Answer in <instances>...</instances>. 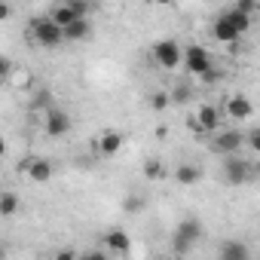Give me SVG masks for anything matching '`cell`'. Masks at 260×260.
Wrapping results in <instances>:
<instances>
[{
	"mask_svg": "<svg viewBox=\"0 0 260 260\" xmlns=\"http://www.w3.org/2000/svg\"><path fill=\"white\" fill-rule=\"evenodd\" d=\"M199 239H202V223H199L196 217H187V220H181V223L175 226V233H172V248H175V254H190V251L199 245Z\"/></svg>",
	"mask_w": 260,
	"mask_h": 260,
	"instance_id": "1",
	"label": "cell"
},
{
	"mask_svg": "<svg viewBox=\"0 0 260 260\" xmlns=\"http://www.w3.org/2000/svg\"><path fill=\"white\" fill-rule=\"evenodd\" d=\"M31 37H34V43H37V46H43V49H55V46H61V43H64L61 25H55L49 16H43V19H34V22H31Z\"/></svg>",
	"mask_w": 260,
	"mask_h": 260,
	"instance_id": "2",
	"label": "cell"
},
{
	"mask_svg": "<svg viewBox=\"0 0 260 260\" xmlns=\"http://www.w3.org/2000/svg\"><path fill=\"white\" fill-rule=\"evenodd\" d=\"M223 178H226V184H233V187H245V184L251 181V162L242 159L239 153H226V156H223Z\"/></svg>",
	"mask_w": 260,
	"mask_h": 260,
	"instance_id": "3",
	"label": "cell"
},
{
	"mask_svg": "<svg viewBox=\"0 0 260 260\" xmlns=\"http://www.w3.org/2000/svg\"><path fill=\"white\" fill-rule=\"evenodd\" d=\"M181 64L187 68V74H193V77H199V74H205L208 68H211V52L205 49V46H187V49H181Z\"/></svg>",
	"mask_w": 260,
	"mask_h": 260,
	"instance_id": "4",
	"label": "cell"
},
{
	"mask_svg": "<svg viewBox=\"0 0 260 260\" xmlns=\"http://www.w3.org/2000/svg\"><path fill=\"white\" fill-rule=\"evenodd\" d=\"M153 58L162 71H175V68H181V46L175 40H159L153 49Z\"/></svg>",
	"mask_w": 260,
	"mask_h": 260,
	"instance_id": "5",
	"label": "cell"
},
{
	"mask_svg": "<svg viewBox=\"0 0 260 260\" xmlns=\"http://www.w3.org/2000/svg\"><path fill=\"white\" fill-rule=\"evenodd\" d=\"M43 128H46V135L61 138V135L71 132V116H68L61 107H46V122H43Z\"/></svg>",
	"mask_w": 260,
	"mask_h": 260,
	"instance_id": "6",
	"label": "cell"
},
{
	"mask_svg": "<svg viewBox=\"0 0 260 260\" xmlns=\"http://www.w3.org/2000/svg\"><path fill=\"white\" fill-rule=\"evenodd\" d=\"M61 34H64V43H83V40H89V37H92V22H89V16H80V19L61 25Z\"/></svg>",
	"mask_w": 260,
	"mask_h": 260,
	"instance_id": "7",
	"label": "cell"
},
{
	"mask_svg": "<svg viewBox=\"0 0 260 260\" xmlns=\"http://www.w3.org/2000/svg\"><path fill=\"white\" fill-rule=\"evenodd\" d=\"M242 144H245V135L239 132V128H226V132H220L217 138H214V150L217 153H239L242 150Z\"/></svg>",
	"mask_w": 260,
	"mask_h": 260,
	"instance_id": "8",
	"label": "cell"
},
{
	"mask_svg": "<svg viewBox=\"0 0 260 260\" xmlns=\"http://www.w3.org/2000/svg\"><path fill=\"white\" fill-rule=\"evenodd\" d=\"M217 122H220V110L214 107V104H202L199 110H196V128H199V132H214V128H217Z\"/></svg>",
	"mask_w": 260,
	"mask_h": 260,
	"instance_id": "9",
	"label": "cell"
},
{
	"mask_svg": "<svg viewBox=\"0 0 260 260\" xmlns=\"http://www.w3.org/2000/svg\"><path fill=\"white\" fill-rule=\"evenodd\" d=\"M211 34H214V40H220V43H236V40L242 37V34L236 31V25H233V22L223 16V13L214 19V25H211Z\"/></svg>",
	"mask_w": 260,
	"mask_h": 260,
	"instance_id": "10",
	"label": "cell"
},
{
	"mask_svg": "<svg viewBox=\"0 0 260 260\" xmlns=\"http://www.w3.org/2000/svg\"><path fill=\"white\" fill-rule=\"evenodd\" d=\"M22 169H25L28 178L37 181V184H46V181L52 178V162H49V159H28V162H22Z\"/></svg>",
	"mask_w": 260,
	"mask_h": 260,
	"instance_id": "11",
	"label": "cell"
},
{
	"mask_svg": "<svg viewBox=\"0 0 260 260\" xmlns=\"http://www.w3.org/2000/svg\"><path fill=\"white\" fill-rule=\"evenodd\" d=\"M104 245H107V251H113V254H128V251H132V239H128L125 230H110V233L104 236Z\"/></svg>",
	"mask_w": 260,
	"mask_h": 260,
	"instance_id": "12",
	"label": "cell"
},
{
	"mask_svg": "<svg viewBox=\"0 0 260 260\" xmlns=\"http://www.w3.org/2000/svg\"><path fill=\"white\" fill-rule=\"evenodd\" d=\"M217 254H220V260H248V257H251V251H248V245H245V242H236V239H230V242H223Z\"/></svg>",
	"mask_w": 260,
	"mask_h": 260,
	"instance_id": "13",
	"label": "cell"
},
{
	"mask_svg": "<svg viewBox=\"0 0 260 260\" xmlns=\"http://www.w3.org/2000/svg\"><path fill=\"white\" fill-rule=\"evenodd\" d=\"M226 113H230L233 119H248V116L254 113V104H251L245 95H236V98L226 101Z\"/></svg>",
	"mask_w": 260,
	"mask_h": 260,
	"instance_id": "14",
	"label": "cell"
},
{
	"mask_svg": "<svg viewBox=\"0 0 260 260\" xmlns=\"http://www.w3.org/2000/svg\"><path fill=\"white\" fill-rule=\"evenodd\" d=\"M199 178H202V172L196 169V166H178L175 169V181L181 184V187H193V184H199Z\"/></svg>",
	"mask_w": 260,
	"mask_h": 260,
	"instance_id": "15",
	"label": "cell"
},
{
	"mask_svg": "<svg viewBox=\"0 0 260 260\" xmlns=\"http://www.w3.org/2000/svg\"><path fill=\"white\" fill-rule=\"evenodd\" d=\"M119 147H122V135H119V132H104V135L98 138V150H101L104 156H113Z\"/></svg>",
	"mask_w": 260,
	"mask_h": 260,
	"instance_id": "16",
	"label": "cell"
},
{
	"mask_svg": "<svg viewBox=\"0 0 260 260\" xmlns=\"http://www.w3.org/2000/svg\"><path fill=\"white\" fill-rule=\"evenodd\" d=\"M16 211H19V196L0 190V217H13Z\"/></svg>",
	"mask_w": 260,
	"mask_h": 260,
	"instance_id": "17",
	"label": "cell"
},
{
	"mask_svg": "<svg viewBox=\"0 0 260 260\" xmlns=\"http://www.w3.org/2000/svg\"><path fill=\"white\" fill-rule=\"evenodd\" d=\"M49 19L55 22V25H68V22H74V19H80L74 10H71V4H68V0H64V4L61 7H55L52 13H49Z\"/></svg>",
	"mask_w": 260,
	"mask_h": 260,
	"instance_id": "18",
	"label": "cell"
},
{
	"mask_svg": "<svg viewBox=\"0 0 260 260\" xmlns=\"http://www.w3.org/2000/svg\"><path fill=\"white\" fill-rule=\"evenodd\" d=\"M223 16H226V19H230V22L236 25V31H239V34H245V31L251 28V16H245V13H239L236 7H230V10H226Z\"/></svg>",
	"mask_w": 260,
	"mask_h": 260,
	"instance_id": "19",
	"label": "cell"
},
{
	"mask_svg": "<svg viewBox=\"0 0 260 260\" xmlns=\"http://www.w3.org/2000/svg\"><path fill=\"white\" fill-rule=\"evenodd\" d=\"M144 175H147L150 181H162V178H166V169H162L159 159H147V162H144Z\"/></svg>",
	"mask_w": 260,
	"mask_h": 260,
	"instance_id": "20",
	"label": "cell"
},
{
	"mask_svg": "<svg viewBox=\"0 0 260 260\" xmlns=\"http://www.w3.org/2000/svg\"><path fill=\"white\" fill-rule=\"evenodd\" d=\"M239 13H245V16H251L254 19V13L260 10V4H257V0H236V4H233Z\"/></svg>",
	"mask_w": 260,
	"mask_h": 260,
	"instance_id": "21",
	"label": "cell"
},
{
	"mask_svg": "<svg viewBox=\"0 0 260 260\" xmlns=\"http://www.w3.org/2000/svg\"><path fill=\"white\" fill-rule=\"evenodd\" d=\"M122 208H125L128 214H135V211H141V208H144V196H128V199L122 202Z\"/></svg>",
	"mask_w": 260,
	"mask_h": 260,
	"instance_id": "22",
	"label": "cell"
},
{
	"mask_svg": "<svg viewBox=\"0 0 260 260\" xmlns=\"http://www.w3.org/2000/svg\"><path fill=\"white\" fill-rule=\"evenodd\" d=\"M10 77H13L16 89H25V86L31 83V74H25V71H19V68H13V71H10Z\"/></svg>",
	"mask_w": 260,
	"mask_h": 260,
	"instance_id": "23",
	"label": "cell"
},
{
	"mask_svg": "<svg viewBox=\"0 0 260 260\" xmlns=\"http://www.w3.org/2000/svg\"><path fill=\"white\" fill-rule=\"evenodd\" d=\"M169 101H172V98H169L166 92H153V95H150V107H153V110H166Z\"/></svg>",
	"mask_w": 260,
	"mask_h": 260,
	"instance_id": "24",
	"label": "cell"
},
{
	"mask_svg": "<svg viewBox=\"0 0 260 260\" xmlns=\"http://www.w3.org/2000/svg\"><path fill=\"white\" fill-rule=\"evenodd\" d=\"M68 4H71V10L77 13V16H89V0H68Z\"/></svg>",
	"mask_w": 260,
	"mask_h": 260,
	"instance_id": "25",
	"label": "cell"
},
{
	"mask_svg": "<svg viewBox=\"0 0 260 260\" xmlns=\"http://www.w3.org/2000/svg\"><path fill=\"white\" fill-rule=\"evenodd\" d=\"M13 68H16V64H13V58H10V55H0V80H7Z\"/></svg>",
	"mask_w": 260,
	"mask_h": 260,
	"instance_id": "26",
	"label": "cell"
},
{
	"mask_svg": "<svg viewBox=\"0 0 260 260\" xmlns=\"http://www.w3.org/2000/svg\"><path fill=\"white\" fill-rule=\"evenodd\" d=\"M245 138H248V147H251V150H260V128H251Z\"/></svg>",
	"mask_w": 260,
	"mask_h": 260,
	"instance_id": "27",
	"label": "cell"
},
{
	"mask_svg": "<svg viewBox=\"0 0 260 260\" xmlns=\"http://www.w3.org/2000/svg\"><path fill=\"white\" fill-rule=\"evenodd\" d=\"M175 101H178V104L190 101V89H187V86H178V92H175Z\"/></svg>",
	"mask_w": 260,
	"mask_h": 260,
	"instance_id": "28",
	"label": "cell"
},
{
	"mask_svg": "<svg viewBox=\"0 0 260 260\" xmlns=\"http://www.w3.org/2000/svg\"><path fill=\"white\" fill-rule=\"evenodd\" d=\"M13 16V10H10V4H7V0H0V22H7Z\"/></svg>",
	"mask_w": 260,
	"mask_h": 260,
	"instance_id": "29",
	"label": "cell"
},
{
	"mask_svg": "<svg viewBox=\"0 0 260 260\" xmlns=\"http://www.w3.org/2000/svg\"><path fill=\"white\" fill-rule=\"evenodd\" d=\"M153 4H159V7H169V4H172V0H153Z\"/></svg>",
	"mask_w": 260,
	"mask_h": 260,
	"instance_id": "30",
	"label": "cell"
},
{
	"mask_svg": "<svg viewBox=\"0 0 260 260\" xmlns=\"http://www.w3.org/2000/svg\"><path fill=\"white\" fill-rule=\"evenodd\" d=\"M4 150H7V144H4V141H0V156H4Z\"/></svg>",
	"mask_w": 260,
	"mask_h": 260,
	"instance_id": "31",
	"label": "cell"
}]
</instances>
